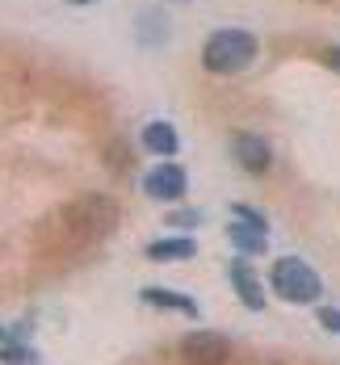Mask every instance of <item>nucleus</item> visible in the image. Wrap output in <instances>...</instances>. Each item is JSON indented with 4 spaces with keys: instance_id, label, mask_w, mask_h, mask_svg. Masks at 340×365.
<instances>
[{
    "instance_id": "obj_1",
    "label": "nucleus",
    "mask_w": 340,
    "mask_h": 365,
    "mask_svg": "<svg viewBox=\"0 0 340 365\" xmlns=\"http://www.w3.org/2000/svg\"><path fill=\"white\" fill-rule=\"evenodd\" d=\"M252 55H257V38L248 30H219L202 46V63H206V72H215V76L244 72L252 63Z\"/></svg>"
},
{
    "instance_id": "obj_2",
    "label": "nucleus",
    "mask_w": 340,
    "mask_h": 365,
    "mask_svg": "<svg viewBox=\"0 0 340 365\" xmlns=\"http://www.w3.org/2000/svg\"><path fill=\"white\" fill-rule=\"evenodd\" d=\"M269 286L277 290V298H286V302H315L319 298V273L299 260V256H277V264L269 269Z\"/></svg>"
},
{
    "instance_id": "obj_3",
    "label": "nucleus",
    "mask_w": 340,
    "mask_h": 365,
    "mask_svg": "<svg viewBox=\"0 0 340 365\" xmlns=\"http://www.w3.org/2000/svg\"><path fill=\"white\" fill-rule=\"evenodd\" d=\"M63 222L72 227L76 235H84V240H101V235H110L113 231L118 210H113V202L97 197V193H88V197H76L72 206L63 210Z\"/></svg>"
},
{
    "instance_id": "obj_4",
    "label": "nucleus",
    "mask_w": 340,
    "mask_h": 365,
    "mask_svg": "<svg viewBox=\"0 0 340 365\" xmlns=\"http://www.w3.org/2000/svg\"><path fill=\"white\" fill-rule=\"evenodd\" d=\"M181 357H185V365H223L231 357V344L215 331H193L181 344Z\"/></svg>"
},
{
    "instance_id": "obj_5",
    "label": "nucleus",
    "mask_w": 340,
    "mask_h": 365,
    "mask_svg": "<svg viewBox=\"0 0 340 365\" xmlns=\"http://www.w3.org/2000/svg\"><path fill=\"white\" fill-rule=\"evenodd\" d=\"M185 189H189V181L177 164H160V168H151L148 177H143V193L160 197V202H177Z\"/></svg>"
},
{
    "instance_id": "obj_6",
    "label": "nucleus",
    "mask_w": 340,
    "mask_h": 365,
    "mask_svg": "<svg viewBox=\"0 0 340 365\" xmlns=\"http://www.w3.org/2000/svg\"><path fill=\"white\" fill-rule=\"evenodd\" d=\"M231 155H235L248 173H264L269 160H273V151H269V143H264L261 135H235V139H231Z\"/></svg>"
},
{
    "instance_id": "obj_7",
    "label": "nucleus",
    "mask_w": 340,
    "mask_h": 365,
    "mask_svg": "<svg viewBox=\"0 0 340 365\" xmlns=\"http://www.w3.org/2000/svg\"><path fill=\"white\" fill-rule=\"evenodd\" d=\"M231 286H235V294H239L252 311H261V307H264L261 282H257V273L248 269V260H235V264H231Z\"/></svg>"
},
{
    "instance_id": "obj_8",
    "label": "nucleus",
    "mask_w": 340,
    "mask_h": 365,
    "mask_svg": "<svg viewBox=\"0 0 340 365\" xmlns=\"http://www.w3.org/2000/svg\"><path fill=\"white\" fill-rule=\"evenodd\" d=\"M143 302H151V307H168V311H181V315H189V319H197V302H193L189 294L148 286V290H143Z\"/></svg>"
},
{
    "instance_id": "obj_9",
    "label": "nucleus",
    "mask_w": 340,
    "mask_h": 365,
    "mask_svg": "<svg viewBox=\"0 0 340 365\" xmlns=\"http://www.w3.org/2000/svg\"><path fill=\"white\" fill-rule=\"evenodd\" d=\"M227 235L235 240V248H239V252H248V256H261V252H264V227H257V222L235 219Z\"/></svg>"
},
{
    "instance_id": "obj_10",
    "label": "nucleus",
    "mask_w": 340,
    "mask_h": 365,
    "mask_svg": "<svg viewBox=\"0 0 340 365\" xmlns=\"http://www.w3.org/2000/svg\"><path fill=\"white\" fill-rule=\"evenodd\" d=\"M177 130L168 126V122H151V126H143V147L148 151H155V155H172L177 151Z\"/></svg>"
},
{
    "instance_id": "obj_11",
    "label": "nucleus",
    "mask_w": 340,
    "mask_h": 365,
    "mask_svg": "<svg viewBox=\"0 0 340 365\" xmlns=\"http://www.w3.org/2000/svg\"><path fill=\"white\" fill-rule=\"evenodd\" d=\"M193 252H197L193 240H164V244H151L148 248L151 260H189Z\"/></svg>"
},
{
    "instance_id": "obj_12",
    "label": "nucleus",
    "mask_w": 340,
    "mask_h": 365,
    "mask_svg": "<svg viewBox=\"0 0 340 365\" xmlns=\"http://www.w3.org/2000/svg\"><path fill=\"white\" fill-rule=\"evenodd\" d=\"M0 365H38V353L26 344H4L0 349Z\"/></svg>"
},
{
    "instance_id": "obj_13",
    "label": "nucleus",
    "mask_w": 340,
    "mask_h": 365,
    "mask_svg": "<svg viewBox=\"0 0 340 365\" xmlns=\"http://www.w3.org/2000/svg\"><path fill=\"white\" fill-rule=\"evenodd\" d=\"M319 324H324L328 331H336V336H340V311H332V307H324V311H319Z\"/></svg>"
},
{
    "instance_id": "obj_14",
    "label": "nucleus",
    "mask_w": 340,
    "mask_h": 365,
    "mask_svg": "<svg viewBox=\"0 0 340 365\" xmlns=\"http://www.w3.org/2000/svg\"><path fill=\"white\" fill-rule=\"evenodd\" d=\"M168 222H172V227H193V222H197V215H193V210H181V215L172 210V215H168Z\"/></svg>"
},
{
    "instance_id": "obj_15",
    "label": "nucleus",
    "mask_w": 340,
    "mask_h": 365,
    "mask_svg": "<svg viewBox=\"0 0 340 365\" xmlns=\"http://www.w3.org/2000/svg\"><path fill=\"white\" fill-rule=\"evenodd\" d=\"M324 63H328V68H332V72H340V46H332V51H328V55H324Z\"/></svg>"
},
{
    "instance_id": "obj_16",
    "label": "nucleus",
    "mask_w": 340,
    "mask_h": 365,
    "mask_svg": "<svg viewBox=\"0 0 340 365\" xmlns=\"http://www.w3.org/2000/svg\"><path fill=\"white\" fill-rule=\"evenodd\" d=\"M72 4H93V0H72Z\"/></svg>"
},
{
    "instance_id": "obj_17",
    "label": "nucleus",
    "mask_w": 340,
    "mask_h": 365,
    "mask_svg": "<svg viewBox=\"0 0 340 365\" xmlns=\"http://www.w3.org/2000/svg\"><path fill=\"white\" fill-rule=\"evenodd\" d=\"M181 4H185V0H181Z\"/></svg>"
},
{
    "instance_id": "obj_18",
    "label": "nucleus",
    "mask_w": 340,
    "mask_h": 365,
    "mask_svg": "<svg viewBox=\"0 0 340 365\" xmlns=\"http://www.w3.org/2000/svg\"><path fill=\"white\" fill-rule=\"evenodd\" d=\"M0 336H4V331H0Z\"/></svg>"
}]
</instances>
